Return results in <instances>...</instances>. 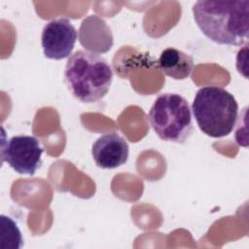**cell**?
Listing matches in <instances>:
<instances>
[{"label":"cell","instance_id":"6da1fadb","mask_svg":"<svg viewBox=\"0 0 249 249\" xmlns=\"http://www.w3.org/2000/svg\"><path fill=\"white\" fill-rule=\"evenodd\" d=\"M195 21L201 33L224 46L247 45L249 0L197 1L193 6Z\"/></svg>","mask_w":249,"mask_h":249},{"label":"cell","instance_id":"7a4b0ae2","mask_svg":"<svg viewBox=\"0 0 249 249\" xmlns=\"http://www.w3.org/2000/svg\"><path fill=\"white\" fill-rule=\"evenodd\" d=\"M64 80L75 98L84 103H93L107 94L113 81V71L101 55L79 50L66 62Z\"/></svg>","mask_w":249,"mask_h":249},{"label":"cell","instance_id":"3957f363","mask_svg":"<svg viewBox=\"0 0 249 249\" xmlns=\"http://www.w3.org/2000/svg\"><path fill=\"white\" fill-rule=\"evenodd\" d=\"M192 110L199 129L212 138L228 136L238 118V104L234 96L217 86L199 89L194 98Z\"/></svg>","mask_w":249,"mask_h":249},{"label":"cell","instance_id":"277c9868","mask_svg":"<svg viewBox=\"0 0 249 249\" xmlns=\"http://www.w3.org/2000/svg\"><path fill=\"white\" fill-rule=\"evenodd\" d=\"M148 117L154 131L163 141L182 144L193 133L191 107L188 101L177 93L159 95Z\"/></svg>","mask_w":249,"mask_h":249},{"label":"cell","instance_id":"5b68a950","mask_svg":"<svg viewBox=\"0 0 249 249\" xmlns=\"http://www.w3.org/2000/svg\"><path fill=\"white\" fill-rule=\"evenodd\" d=\"M44 149L41 142L31 135H16L2 146V161L17 173L34 175L42 165Z\"/></svg>","mask_w":249,"mask_h":249},{"label":"cell","instance_id":"8992f818","mask_svg":"<svg viewBox=\"0 0 249 249\" xmlns=\"http://www.w3.org/2000/svg\"><path fill=\"white\" fill-rule=\"evenodd\" d=\"M77 40V31L69 19L60 18L47 22L43 28L41 44L47 58L60 60L68 57Z\"/></svg>","mask_w":249,"mask_h":249},{"label":"cell","instance_id":"52a82bcc","mask_svg":"<svg viewBox=\"0 0 249 249\" xmlns=\"http://www.w3.org/2000/svg\"><path fill=\"white\" fill-rule=\"evenodd\" d=\"M95 164L103 169L117 168L127 161L129 147L126 140L116 131L99 136L91 147Z\"/></svg>","mask_w":249,"mask_h":249},{"label":"cell","instance_id":"ba28073f","mask_svg":"<svg viewBox=\"0 0 249 249\" xmlns=\"http://www.w3.org/2000/svg\"><path fill=\"white\" fill-rule=\"evenodd\" d=\"M158 65L161 72L174 80H185L193 72V57L178 49L167 48L160 53Z\"/></svg>","mask_w":249,"mask_h":249},{"label":"cell","instance_id":"9c48e42d","mask_svg":"<svg viewBox=\"0 0 249 249\" xmlns=\"http://www.w3.org/2000/svg\"><path fill=\"white\" fill-rule=\"evenodd\" d=\"M1 226L8 231V234L2 232V241L8 238V249H18L22 246L21 232L16 222L10 217L1 216Z\"/></svg>","mask_w":249,"mask_h":249}]
</instances>
